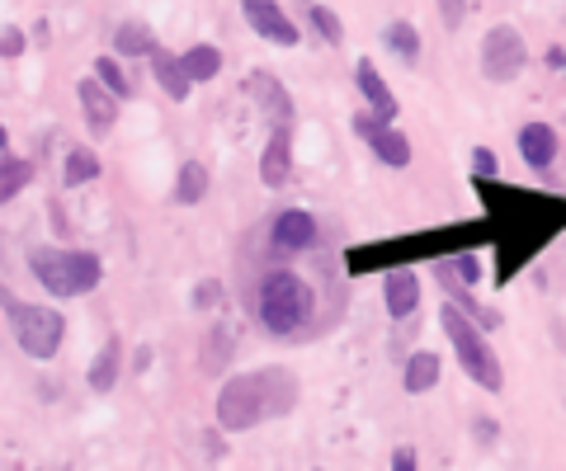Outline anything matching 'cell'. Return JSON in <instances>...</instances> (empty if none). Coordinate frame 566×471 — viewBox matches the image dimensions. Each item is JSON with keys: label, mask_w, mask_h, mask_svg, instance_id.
<instances>
[{"label": "cell", "mask_w": 566, "mask_h": 471, "mask_svg": "<svg viewBox=\"0 0 566 471\" xmlns=\"http://www.w3.org/2000/svg\"><path fill=\"white\" fill-rule=\"evenodd\" d=\"M293 396H297L293 377L279 373V368L232 377L218 392V424L226 434H241V430H250V424H260L264 416H283V410L293 406Z\"/></svg>", "instance_id": "cell-1"}, {"label": "cell", "mask_w": 566, "mask_h": 471, "mask_svg": "<svg viewBox=\"0 0 566 471\" xmlns=\"http://www.w3.org/2000/svg\"><path fill=\"white\" fill-rule=\"evenodd\" d=\"M28 274L38 278L42 293L52 297H85L99 288V278H104V264H99V255L90 250H57V246H42L28 255Z\"/></svg>", "instance_id": "cell-2"}, {"label": "cell", "mask_w": 566, "mask_h": 471, "mask_svg": "<svg viewBox=\"0 0 566 471\" xmlns=\"http://www.w3.org/2000/svg\"><path fill=\"white\" fill-rule=\"evenodd\" d=\"M311 311H317V293L303 274L279 269L260 283V325L269 335H297L311 321Z\"/></svg>", "instance_id": "cell-3"}, {"label": "cell", "mask_w": 566, "mask_h": 471, "mask_svg": "<svg viewBox=\"0 0 566 471\" xmlns=\"http://www.w3.org/2000/svg\"><path fill=\"white\" fill-rule=\"evenodd\" d=\"M0 307H5L10 317V331H14V345H20L28 359H57V349H62V335H66V321L62 311L42 307V302H14L10 288H0Z\"/></svg>", "instance_id": "cell-4"}, {"label": "cell", "mask_w": 566, "mask_h": 471, "mask_svg": "<svg viewBox=\"0 0 566 471\" xmlns=\"http://www.w3.org/2000/svg\"><path fill=\"white\" fill-rule=\"evenodd\" d=\"M439 325H444V335L453 339V354H458V363L467 368V377H472L477 387H487V392H501V387H505L501 359L491 354V345L481 339L477 325L458 311V302H444V307H439Z\"/></svg>", "instance_id": "cell-5"}, {"label": "cell", "mask_w": 566, "mask_h": 471, "mask_svg": "<svg viewBox=\"0 0 566 471\" xmlns=\"http://www.w3.org/2000/svg\"><path fill=\"white\" fill-rule=\"evenodd\" d=\"M524 62H529V48H524L515 24L487 28V38H481V76L495 85H509L524 71Z\"/></svg>", "instance_id": "cell-6"}, {"label": "cell", "mask_w": 566, "mask_h": 471, "mask_svg": "<svg viewBox=\"0 0 566 471\" xmlns=\"http://www.w3.org/2000/svg\"><path fill=\"white\" fill-rule=\"evenodd\" d=\"M354 133H359V137L368 141V147H373L378 161H382V165H392V170H406V165H410V156H416V151H410V137H406V133H396L392 123H378L373 113H359V119H354Z\"/></svg>", "instance_id": "cell-7"}, {"label": "cell", "mask_w": 566, "mask_h": 471, "mask_svg": "<svg viewBox=\"0 0 566 471\" xmlns=\"http://www.w3.org/2000/svg\"><path fill=\"white\" fill-rule=\"evenodd\" d=\"M241 10H246L255 34H260L264 42H274V48H297V42H303L297 24L279 10V0H241Z\"/></svg>", "instance_id": "cell-8"}, {"label": "cell", "mask_w": 566, "mask_h": 471, "mask_svg": "<svg viewBox=\"0 0 566 471\" xmlns=\"http://www.w3.org/2000/svg\"><path fill=\"white\" fill-rule=\"evenodd\" d=\"M260 179L264 189H283L293 179V123H274L264 151H260Z\"/></svg>", "instance_id": "cell-9"}, {"label": "cell", "mask_w": 566, "mask_h": 471, "mask_svg": "<svg viewBox=\"0 0 566 471\" xmlns=\"http://www.w3.org/2000/svg\"><path fill=\"white\" fill-rule=\"evenodd\" d=\"M317 218L311 212H303V208H288V212H279L274 218V226H269V246L274 250H288V255H297V250H311L317 246Z\"/></svg>", "instance_id": "cell-10"}, {"label": "cell", "mask_w": 566, "mask_h": 471, "mask_svg": "<svg viewBox=\"0 0 566 471\" xmlns=\"http://www.w3.org/2000/svg\"><path fill=\"white\" fill-rule=\"evenodd\" d=\"M76 99H81V109H85L90 133H109V127L119 123V95H113L109 85H99L95 76L76 85Z\"/></svg>", "instance_id": "cell-11"}, {"label": "cell", "mask_w": 566, "mask_h": 471, "mask_svg": "<svg viewBox=\"0 0 566 471\" xmlns=\"http://www.w3.org/2000/svg\"><path fill=\"white\" fill-rule=\"evenodd\" d=\"M354 80H359V95L368 99V113H373L378 123H392L396 119V95H392V85L378 76V66L368 62H354Z\"/></svg>", "instance_id": "cell-12"}, {"label": "cell", "mask_w": 566, "mask_h": 471, "mask_svg": "<svg viewBox=\"0 0 566 471\" xmlns=\"http://www.w3.org/2000/svg\"><path fill=\"white\" fill-rule=\"evenodd\" d=\"M246 90H250V99H255V104H260L274 123H293V95L283 90L279 76H269V71H255V76L246 80Z\"/></svg>", "instance_id": "cell-13"}, {"label": "cell", "mask_w": 566, "mask_h": 471, "mask_svg": "<svg viewBox=\"0 0 566 471\" xmlns=\"http://www.w3.org/2000/svg\"><path fill=\"white\" fill-rule=\"evenodd\" d=\"M151 76H156V85L170 95V99H189V90H194V80H189V71H184V57L180 52H165L161 42L151 48Z\"/></svg>", "instance_id": "cell-14"}, {"label": "cell", "mask_w": 566, "mask_h": 471, "mask_svg": "<svg viewBox=\"0 0 566 471\" xmlns=\"http://www.w3.org/2000/svg\"><path fill=\"white\" fill-rule=\"evenodd\" d=\"M382 302H387L392 321H406L410 311L420 307V278L410 274V269H392V274L382 278Z\"/></svg>", "instance_id": "cell-15"}, {"label": "cell", "mask_w": 566, "mask_h": 471, "mask_svg": "<svg viewBox=\"0 0 566 471\" xmlns=\"http://www.w3.org/2000/svg\"><path fill=\"white\" fill-rule=\"evenodd\" d=\"M519 156L533 170H547L552 161H557V133H552L547 123H524L519 127Z\"/></svg>", "instance_id": "cell-16"}, {"label": "cell", "mask_w": 566, "mask_h": 471, "mask_svg": "<svg viewBox=\"0 0 566 471\" xmlns=\"http://www.w3.org/2000/svg\"><path fill=\"white\" fill-rule=\"evenodd\" d=\"M119 368H123V345H119V335H113V339H104V345H99L90 373H85L90 392H113V382H119Z\"/></svg>", "instance_id": "cell-17"}, {"label": "cell", "mask_w": 566, "mask_h": 471, "mask_svg": "<svg viewBox=\"0 0 566 471\" xmlns=\"http://www.w3.org/2000/svg\"><path fill=\"white\" fill-rule=\"evenodd\" d=\"M434 382H439V354H430V349L410 354V359H406V373H402V387H406L410 396H420V392H430Z\"/></svg>", "instance_id": "cell-18"}, {"label": "cell", "mask_w": 566, "mask_h": 471, "mask_svg": "<svg viewBox=\"0 0 566 471\" xmlns=\"http://www.w3.org/2000/svg\"><path fill=\"white\" fill-rule=\"evenodd\" d=\"M151 48H156V38H151L147 24L127 20V24L113 28V57H151Z\"/></svg>", "instance_id": "cell-19"}, {"label": "cell", "mask_w": 566, "mask_h": 471, "mask_svg": "<svg viewBox=\"0 0 566 471\" xmlns=\"http://www.w3.org/2000/svg\"><path fill=\"white\" fill-rule=\"evenodd\" d=\"M184 57V71H189V80L194 85H204V80H218V71L226 66L222 62V52L212 48V42H194L189 52H180Z\"/></svg>", "instance_id": "cell-20"}, {"label": "cell", "mask_w": 566, "mask_h": 471, "mask_svg": "<svg viewBox=\"0 0 566 471\" xmlns=\"http://www.w3.org/2000/svg\"><path fill=\"white\" fill-rule=\"evenodd\" d=\"M34 175H38L34 161H24V156H5V161H0V203H10L14 194H24Z\"/></svg>", "instance_id": "cell-21"}, {"label": "cell", "mask_w": 566, "mask_h": 471, "mask_svg": "<svg viewBox=\"0 0 566 471\" xmlns=\"http://www.w3.org/2000/svg\"><path fill=\"white\" fill-rule=\"evenodd\" d=\"M90 179H99V156L90 151V147H76V151H66V161H62V184H90Z\"/></svg>", "instance_id": "cell-22"}, {"label": "cell", "mask_w": 566, "mask_h": 471, "mask_svg": "<svg viewBox=\"0 0 566 471\" xmlns=\"http://www.w3.org/2000/svg\"><path fill=\"white\" fill-rule=\"evenodd\" d=\"M204 194H208V170L198 161H184L175 175V203H198Z\"/></svg>", "instance_id": "cell-23"}, {"label": "cell", "mask_w": 566, "mask_h": 471, "mask_svg": "<svg viewBox=\"0 0 566 471\" xmlns=\"http://www.w3.org/2000/svg\"><path fill=\"white\" fill-rule=\"evenodd\" d=\"M387 48L402 57V62L416 66V62H420V34H416V24H406V20L387 24Z\"/></svg>", "instance_id": "cell-24"}, {"label": "cell", "mask_w": 566, "mask_h": 471, "mask_svg": "<svg viewBox=\"0 0 566 471\" xmlns=\"http://www.w3.org/2000/svg\"><path fill=\"white\" fill-rule=\"evenodd\" d=\"M95 80H99V85H109V90L119 95V99H127V95H133V80L123 76V66L113 62V52H104V57H95Z\"/></svg>", "instance_id": "cell-25"}, {"label": "cell", "mask_w": 566, "mask_h": 471, "mask_svg": "<svg viewBox=\"0 0 566 471\" xmlns=\"http://www.w3.org/2000/svg\"><path fill=\"white\" fill-rule=\"evenodd\" d=\"M311 24L321 28V38H325V42H345V24H340V14H335V10L311 5Z\"/></svg>", "instance_id": "cell-26"}, {"label": "cell", "mask_w": 566, "mask_h": 471, "mask_svg": "<svg viewBox=\"0 0 566 471\" xmlns=\"http://www.w3.org/2000/svg\"><path fill=\"white\" fill-rule=\"evenodd\" d=\"M439 269H444V274H458V278L467 283V288H472V283L481 278V264H477V255H467V250H458V255H453V264H439Z\"/></svg>", "instance_id": "cell-27"}, {"label": "cell", "mask_w": 566, "mask_h": 471, "mask_svg": "<svg viewBox=\"0 0 566 471\" xmlns=\"http://www.w3.org/2000/svg\"><path fill=\"white\" fill-rule=\"evenodd\" d=\"M226 354H232V339L218 331V335H212V345H208V354H204V368H208V373H222V368H226Z\"/></svg>", "instance_id": "cell-28"}, {"label": "cell", "mask_w": 566, "mask_h": 471, "mask_svg": "<svg viewBox=\"0 0 566 471\" xmlns=\"http://www.w3.org/2000/svg\"><path fill=\"white\" fill-rule=\"evenodd\" d=\"M439 20H444L448 34H458L463 20H467V0H439Z\"/></svg>", "instance_id": "cell-29"}, {"label": "cell", "mask_w": 566, "mask_h": 471, "mask_svg": "<svg viewBox=\"0 0 566 471\" xmlns=\"http://www.w3.org/2000/svg\"><path fill=\"white\" fill-rule=\"evenodd\" d=\"M472 170H477V179H495V175H501V161H495L491 147H477L472 151Z\"/></svg>", "instance_id": "cell-30"}, {"label": "cell", "mask_w": 566, "mask_h": 471, "mask_svg": "<svg viewBox=\"0 0 566 471\" xmlns=\"http://www.w3.org/2000/svg\"><path fill=\"white\" fill-rule=\"evenodd\" d=\"M24 52V28H0V57H10V62H14V57H20Z\"/></svg>", "instance_id": "cell-31"}, {"label": "cell", "mask_w": 566, "mask_h": 471, "mask_svg": "<svg viewBox=\"0 0 566 471\" xmlns=\"http://www.w3.org/2000/svg\"><path fill=\"white\" fill-rule=\"evenodd\" d=\"M218 297H222V283H198V293H194V307H212V302H218Z\"/></svg>", "instance_id": "cell-32"}, {"label": "cell", "mask_w": 566, "mask_h": 471, "mask_svg": "<svg viewBox=\"0 0 566 471\" xmlns=\"http://www.w3.org/2000/svg\"><path fill=\"white\" fill-rule=\"evenodd\" d=\"M392 467H396V471L420 467V453H416V448H396V453H392Z\"/></svg>", "instance_id": "cell-33"}, {"label": "cell", "mask_w": 566, "mask_h": 471, "mask_svg": "<svg viewBox=\"0 0 566 471\" xmlns=\"http://www.w3.org/2000/svg\"><path fill=\"white\" fill-rule=\"evenodd\" d=\"M547 62H552V71H566V48H552Z\"/></svg>", "instance_id": "cell-34"}]
</instances>
